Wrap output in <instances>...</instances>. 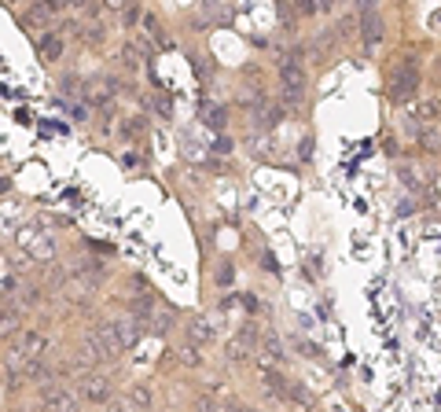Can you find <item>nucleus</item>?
Instances as JSON below:
<instances>
[{
    "mask_svg": "<svg viewBox=\"0 0 441 412\" xmlns=\"http://www.w3.org/2000/svg\"><path fill=\"white\" fill-rule=\"evenodd\" d=\"M122 22L125 26H136L140 22V4H136V0H129V4L122 8Z\"/></svg>",
    "mask_w": 441,
    "mask_h": 412,
    "instance_id": "17",
    "label": "nucleus"
},
{
    "mask_svg": "<svg viewBox=\"0 0 441 412\" xmlns=\"http://www.w3.org/2000/svg\"><path fill=\"white\" fill-rule=\"evenodd\" d=\"M280 81H283V93H280V96L287 100V103H298V100H302L305 81H309V77H305V67H302L294 56L283 59V63H280Z\"/></svg>",
    "mask_w": 441,
    "mask_h": 412,
    "instance_id": "2",
    "label": "nucleus"
},
{
    "mask_svg": "<svg viewBox=\"0 0 441 412\" xmlns=\"http://www.w3.org/2000/svg\"><path fill=\"white\" fill-rule=\"evenodd\" d=\"M15 328H19V317H15V309L0 306V339H8V335H15Z\"/></svg>",
    "mask_w": 441,
    "mask_h": 412,
    "instance_id": "13",
    "label": "nucleus"
},
{
    "mask_svg": "<svg viewBox=\"0 0 441 412\" xmlns=\"http://www.w3.org/2000/svg\"><path fill=\"white\" fill-rule=\"evenodd\" d=\"M220 412H246L243 405H228V409H220Z\"/></svg>",
    "mask_w": 441,
    "mask_h": 412,
    "instance_id": "31",
    "label": "nucleus"
},
{
    "mask_svg": "<svg viewBox=\"0 0 441 412\" xmlns=\"http://www.w3.org/2000/svg\"><path fill=\"white\" fill-rule=\"evenodd\" d=\"M81 397H85V402H93V405H107L114 397V383L107 376H88L85 386H81Z\"/></svg>",
    "mask_w": 441,
    "mask_h": 412,
    "instance_id": "4",
    "label": "nucleus"
},
{
    "mask_svg": "<svg viewBox=\"0 0 441 412\" xmlns=\"http://www.w3.org/2000/svg\"><path fill=\"white\" fill-rule=\"evenodd\" d=\"M202 122H206V125H214V129H225L228 111H225V107H217V103H206V107H202Z\"/></svg>",
    "mask_w": 441,
    "mask_h": 412,
    "instance_id": "12",
    "label": "nucleus"
},
{
    "mask_svg": "<svg viewBox=\"0 0 441 412\" xmlns=\"http://www.w3.org/2000/svg\"><path fill=\"white\" fill-rule=\"evenodd\" d=\"M438 70H441V56H438Z\"/></svg>",
    "mask_w": 441,
    "mask_h": 412,
    "instance_id": "32",
    "label": "nucleus"
},
{
    "mask_svg": "<svg viewBox=\"0 0 441 412\" xmlns=\"http://www.w3.org/2000/svg\"><path fill=\"white\" fill-rule=\"evenodd\" d=\"M4 4H11V0H4Z\"/></svg>",
    "mask_w": 441,
    "mask_h": 412,
    "instance_id": "34",
    "label": "nucleus"
},
{
    "mask_svg": "<svg viewBox=\"0 0 441 412\" xmlns=\"http://www.w3.org/2000/svg\"><path fill=\"white\" fill-rule=\"evenodd\" d=\"M250 350H254V342H250V339H243V335H239V339H232V342L225 346V354H228L232 365H243V360H250Z\"/></svg>",
    "mask_w": 441,
    "mask_h": 412,
    "instance_id": "10",
    "label": "nucleus"
},
{
    "mask_svg": "<svg viewBox=\"0 0 441 412\" xmlns=\"http://www.w3.org/2000/svg\"><path fill=\"white\" fill-rule=\"evenodd\" d=\"M419 140H423V144L431 148V151H441V136L434 133V129H423V133H419Z\"/></svg>",
    "mask_w": 441,
    "mask_h": 412,
    "instance_id": "21",
    "label": "nucleus"
},
{
    "mask_svg": "<svg viewBox=\"0 0 441 412\" xmlns=\"http://www.w3.org/2000/svg\"><path fill=\"white\" fill-rule=\"evenodd\" d=\"M19 412H26V409H19Z\"/></svg>",
    "mask_w": 441,
    "mask_h": 412,
    "instance_id": "35",
    "label": "nucleus"
},
{
    "mask_svg": "<svg viewBox=\"0 0 441 412\" xmlns=\"http://www.w3.org/2000/svg\"><path fill=\"white\" fill-rule=\"evenodd\" d=\"M416 88H419V74L412 70V67H405L394 81H390V100H397V103H405V100H412L416 96Z\"/></svg>",
    "mask_w": 441,
    "mask_h": 412,
    "instance_id": "5",
    "label": "nucleus"
},
{
    "mask_svg": "<svg viewBox=\"0 0 441 412\" xmlns=\"http://www.w3.org/2000/svg\"><path fill=\"white\" fill-rule=\"evenodd\" d=\"M103 37H107V33H103V30H99V26H93V30H88V45H99V41H103Z\"/></svg>",
    "mask_w": 441,
    "mask_h": 412,
    "instance_id": "27",
    "label": "nucleus"
},
{
    "mask_svg": "<svg viewBox=\"0 0 441 412\" xmlns=\"http://www.w3.org/2000/svg\"><path fill=\"white\" fill-rule=\"evenodd\" d=\"M214 151H217V154H232V140H228V136H220L217 144H214Z\"/></svg>",
    "mask_w": 441,
    "mask_h": 412,
    "instance_id": "26",
    "label": "nucleus"
},
{
    "mask_svg": "<svg viewBox=\"0 0 441 412\" xmlns=\"http://www.w3.org/2000/svg\"><path fill=\"white\" fill-rule=\"evenodd\" d=\"M0 191H4V180H0Z\"/></svg>",
    "mask_w": 441,
    "mask_h": 412,
    "instance_id": "33",
    "label": "nucleus"
},
{
    "mask_svg": "<svg viewBox=\"0 0 441 412\" xmlns=\"http://www.w3.org/2000/svg\"><path fill=\"white\" fill-rule=\"evenodd\" d=\"M45 4H51V8H56V11H59V8H67V4H70V0H45Z\"/></svg>",
    "mask_w": 441,
    "mask_h": 412,
    "instance_id": "30",
    "label": "nucleus"
},
{
    "mask_svg": "<svg viewBox=\"0 0 441 412\" xmlns=\"http://www.w3.org/2000/svg\"><path fill=\"white\" fill-rule=\"evenodd\" d=\"M63 52H67L63 37H59V33H45V41H41V59H45V63H59Z\"/></svg>",
    "mask_w": 441,
    "mask_h": 412,
    "instance_id": "9",
    "label": "nucleus"
},
{
    "mask_svg": "<svg viewBox=\"0 0 441 412\" xmlns=\"http://www.w3.org/2000/svg\"><path fill=\"white\" fill-rule=\"evenodd\" d=\"M15 346L26 354V357H45V346H48V339L41 331H33V328H26V331H19V339H15Z\"/></svg>",
    "mask_w": 441,
    "mask_h": 412,
    "instance_id": "7",
    "label": "nucleus"
},
{
    "mask_svg": "<svg viewBox=\"0 0 441 412\" xmlns=\"http://www.w3.org/2000/svg\"><path fill=\"white\" fill-rule=\"evenodd\" d=\"M114 331H118V339H122V350H129V346H136L140 339H144V328H140V317H122L118 324H114Z\"/></svg>",
    "mask_w": 441,
    "mask_h": 412,
    "instance_id": "6",
    "label": "nucleus"
},
{
    "mask_svg": "<svg viewBox=\"0 0 441 412\" xmlns=\"http://www.w3.org/2000/svg\"><path fill=\"white\" fill-rule=\"evenodd\" d=\"M276 15H280V22H283V30H287V33H294V8H291V0H280Z\"/></svg>",
    "mask_w": 441,
    "mask_h": 412,
    "instance_id": "15",
    "label": "nucleus"
},
{
    "mask_svg": "<svg viewBox=\"0 0 441 412\" xmlns=\"http://www.w3.org/2000/svg\"><path fill=\"white\" fill-rule=\"evenodd\" d=\"M280 118H283L280 107H262V114H257V122H262V125H276Z\"/></svg>",
    "mask_w": 441,
    "mask_h": 412,
    "instance_id": "18",
    "label": "nucleus"
},
{
    "mask_svg": "<svg viewBox=\"0 0 441 412\" xmlns=\"http://www.w3.org/2000/svg\"><path fill=\"white\" fill-rule=\"evenodd\" d=\"M107 409H111V412H136V405L129 402V397H111Z\"/></svg>",
    "mask_w": 441,
    "mask_h": 412,
    "instance_id": "20",
    "label": "nucleus"
},
{
    "mask_svg": "<svg viewBox=\"0 0 441 412\" xmlns=\"http://www.w3.org/2000/svg\"><path fill=\"white\" fill-rule=\"evenodd\" d=\"M401 180H405V188H419V180H416V173H412V166H401Z\"/></svg>",
    "mask_w": 441,
    "mask_h": 412,
    "instance_id": "24",
    "label": "nucleus"
},
{
    "mask_svg": "<svg viewBox=\"0 0 441 412\" xmlns=\"http://www.w3.org/2000/svg\"><path fill=\"white\" fill-rule=\"evenodd\" d=\"M214 339V331L206 320H191V328H188V342H210Z\"/></svg>",
    "mask_w": 441,
    "mask_h": 412,
    "instance_id": "14",
    "label": "nucleus"
},
{
    "mask_svg": "<svg viewBox=\"0 0 441 412\" xmlns=\"http://www.w3.org/2000/svg\"><path fill=\"white\" fill-rule=\"evenodd\" d=\"M129 4V0H103V8H111V11H122Z\"/></svg>",
    "mask_w": 441,
    "mask_h": 412,
    "instance_id": "28",
    "label": "nucleus"
},
{
    "mask_svg": "<svg viewBox=\"0 0 441 412\" xmlns=\"http://www.w3.org/2000/svg\"><path fill=\"white\" fill-rule=\"evenodd\" d=\"M360 37H364V45L375 48L383 41V19H379V11H368V15H360Z\"/></svg>",
    "mask_w": 441,
    "mask_h": 412,
    "instance_id": "8",
    "label": "nucleus"
},
{
    "mask_svg": "<svg viewBox=\"0 0 441 412\" xmlns=\"http://www.w3.org/2000/svg\"><path fill=\"white\" fill-rule=\"evenodd\" d=\"M353 33H357V19H353V15H346V19L339 22V41H349Z\"/></svg>",
    "mask_w": 441,
    "mask_h": 412,
    "instance_id": "19",
    "label": "nucleus"
},
{
    "mask_svg": "<svg viewBox=\"0 0 441 412\" xmlns=\"http://www.w3.org/2000/svg\"><path fill=\"white\" fill-rule=\"evenodd\" d=\"M41 405H45V412H77V390L67 383L48 379L41 386Z\"/></svg>",
    "mask_w": 441,
    "mask_h": 412,
    "instance_id": "1",
    "label": "nucleus"
},
{
    "mask_svg": "<svg viewBox=\"0 0 441 412\" xmlns=\"http://www.w3.org/2000/svg\"><path fill=\"white\" fill-rule=\"evenodd\" d=\"M294 8L302 11V15H313V11L320 8V0H294Z\"/></svg>",
    "mask_w": 441,
    "mask_h": 412,
    "instance_id": "25",
    "label": "nucleus"
},
{
    "mask_svg": "<svg viewBox=\"0 0 441 412\" xmlns=\"http://www.w3.org/2000/svg\"><path fill=\"white\" fill-rule=\"evenodd\" d=\"M85 339H93V342L99 346L103 360H118V354H122V339H118V331H114V324H96V328H88Z\"/></svg>",
    "mask_w": 441,
    "mask_h": 412,
    "instance_id": "3",
    "label": "nucleus"
},
{
    "mask_svg": "<svg viewBox=\"0 0 441 412\" xmlns=\"http://www.w3.org/2000/svg\"><path fill=\"white\" fill-rule=\"evenodd\" d=\"M195 412H220V405L214 397H195Z\"/></svg>",
    "mask_w": 441,
    "mask_h": 412,
    "instance_id": "23",
    "label": "nucleus"
},
{
    "mask_svg": "<svg viewBox=\"0 0 441 412\" xmlns=\"http://www.w3.org/2000/svg\"><path fill=\"white\" fill-rule=\"evenodd\" d=\"M77 276H85L88 283H96L99 276H107V269H103L99 262H85V269H77Z\"/></svg>",
    "mask_w": 441,
    "mask_h": 412,
    "instance_id": "16",
    "label": "nucleus"
},
{
    "mask_svg": "<svg viewBox=\"0 0 441 412\" xmlns=\"http://www.w3.org/2000/svg\"><path fill=\"white\" fill-rule=\"evenodd\" d=\"M180 360H184V365H191V368H195V365H199V360H202V357H199V350H195V346H191V342H188V346H184V350H180Z\"/></svg>",
    "mask_w": 441,
    "mask_h": 412,
    "instance_id": "22",
    "label": "nucleus"
},
{
    "mask_svg": "<svg viewBox=\"0 0 441 412\" xmlns=\"http://www.w3.org/2000/svg\"><path fill=\"white\" fill-rule=\"evenodd\" d=\"M357 8H360V15H368V11H375V0H357Z\"/></svg>",
    "mask_w": 441,
    "mask_h": 412,
    "instance_id": "29",
    "label": "nucleus"
},
{
    "mask_svg": "<svg viewBox=\"0 0 441 412\" xmlns=\"http://www.w3.org/2000/svg\"><path fill=\"white\" fill-rule=\"evenodd\" d=\"M129 402H133L136 409H151L154 405V390H151V386H144V383H136V386H129Z\"/></svg>",
    "mask_w": 441,
    "mask_h": 412,
    "instance_id": "11",
    "label": "nucleus"
}]
</instances>
